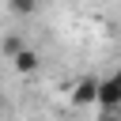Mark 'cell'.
Returning a JSON list of instances; mask_svg holds the SVG:
<instances>
[{"mask_svg":"<svg viewBox=\"0 0 121 121\" xmlns=\"http://www.w3.org/2000/svg\"><path fill=\"white\" fill-rule=\"evenodd\" d=\"M98 106H102V113L121 110V68H117L110 79H102V87H98Z\"/></svg>","mask_w":121,"mask_h":121,"instance_id":"obj_1","label":"cell"},{"mask_svg":"<svg viewBox=\"0 0 121 121\" xmlns=\"http://www.w3.org/2000/svg\"><path fill=\"white\" fill-rule=\"evenodd\" d=\"M98 87H102V79H98V76H83V79L76 83V91H72V102H76V106L98 102Z\"/></svg>","mask_w":121,"mask_h":121,"instance_id":"obj_2","label":"cell"},{"mask_svg":"<svg viewBox=\"0 0 121 121\" xmlns=\"http://www.w3.org/2000/svg\"><path fill=\"white\" fill-rule=\"evenodd\" d=\"M11 64H15V72H23V76H26V72H34V68H38V49H30V45H26Z\"/></svg>","mask_w":121,"mask_h":121,"instance_id":"obj_3","label":"cell"},{"mask_svg":"<svg viewBox=\"0 0 121 121\" xmlns=\"http://www.w3.org/2000/svg\"><path fill=\"white\" fill-rule=\"evenodd\" d=\"M23 49H26V45H23V38H19V34H8V38L0 42V53H4L8 60H15V57H19Z\"/></svg>","mask_w":121,"mask_h":121,"instance_id":"obj_4","label":"cell"},{"mask_svg":"<svg viewBox=\"0 0 121 121\" xmlns=\"http://www.w3.org/2000/svg\"><path fill=\"white\" fill-rule=\"evenodd\" d=\"M8 8H11L15 15H34V11H38V0H8Z\"/></svg>","mask_w":121,"mask_h":121,"instance_id":"obj_5","label":"cell"},{"mask_svg":"<svg viewBox=\"0 0 121 121\" xmlns=\"http://www.w3.org/2000/svg\"><path fill=\"white\" fill-rule=\"evenodd\" d=\"M102 121H117V117H113V113H106V117H102Z\"/></svg>","mask_w":121,"mask_h":121,"instance_id":"obj_6","label":"cell"},{"mask_svg":"<svg viewBox=\"0 0 121 121\" xmlns=\"http://www.w3.org/2000/svg\"><path fill=\"white\" fill-rule=\"evenodd\" d=\"M0 113H4V95H0Z\"/></svg>","mask_w":121,"mask_h":121,"instance_id":"obj_7","label":"cell"},{"mask_svg":"<svg viewBox=\"0 0 121 121\" xmlns=\"http://www.w3.org/2000/svg\"><path fill=\"white\" fill-rule=\"evenodd\" d=\"M8 121H23V117H8Z\"/></svg>","mask_w":121,"mask_h":121,"instance_id":"obj_8","label":"cell"}]
</instances>
